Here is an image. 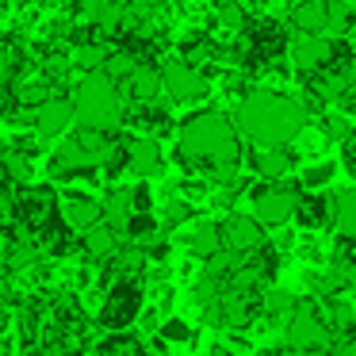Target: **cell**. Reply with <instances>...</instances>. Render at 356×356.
Instances as JSON below:
<instances>
[{
	"label": "cell",
	"mask_w": 356,
	"mask_h": 356,
	"mask_svg": "<svg viewBox=\"0 0 356 356\" xmlns=\"http://www.w3.org/2000/svg\"><path fill=\"white\" fill-rule=\"evenodd\" d=\"M302 127V108L284 92H249L234 111V131H241L253 146H287Z\"/></svg>",
	"instance_id": "6da1fadb"
},
{
	"label": "cell",
	"mask_w": 356,
	"mask_h": 356,
	"mask_svg": "<svg viewBox=\"0 0 356 356\" xmlns=\"http://www.w3.org/2000/svg\"><path fill=\"white\" fill-rule=\"evenodd\" d=\"M73 119L81 127L96 131H115L123 111H119V88L104 70H88L73 88Z\"/></svg>",
	"instance_id": "7a4b0ae2"
},
{
	"label": "cell",
	"mask_w": 356,
	"mask_h": 356,
	"mask_svg": "<svg viewBox=\"0 0 356 356\" xmlns=\"http://www.w3.org/2000/svg\"><path fill=\"white\" fill-rule=\"evenodd\" d=\"M302 192L299 180H264V184L249 188V200H253V218L264 226V230H280V226L291 222V207L295 195Z\"/></svg>",
	"instance_id": "3957f363"
},
{
	"label": "cell",
	"mask_w": 356,
	"mask_h": 356,
	"mask_svg": "<svg viewBox=\"0 0 356 356\" xmlns=\"http://www.w3.org/2000/svg\"><path fill=\"white\" fill-rule=\"evenodd\" d=\"M142 314V284L134 276H119L115 284H108V291H104L100 299V314H96V322L104 325V330H127V325H134V318Z\"/></svg>",
	"instance_id": "277c9868"
},
{
	"label": "cell",
	"mask_w": 356,
	"mask_h": 356,
	"mask_svg": "<svg viewBox=\"0 0 356 356\" xmlns=\"http://www.w3.org/2000/svg\"><path fill=\"white\" fill-rule=\"evenodd\" d=\"M330 330L325 322L318 318V310L307 307H295L291 310V322H287V345L302 356H318V353H330Z\"/></svg>",
	"instance_id": "5b68a950"
},
{
	"label": "cell",
	"mask_w": 356,
	"mask_h": 356,
	"mask_svg": "<svg viewBox=\"0 0 356 356\" xmlns=\"http://www.w3.org/2000/svg\"><path fill=\"white\" fill-rule=\"evenodd\" d=\"M161 88L172 96V100L192 104V100H203V96L211 92V77L180 58V62H165V70H161Z\"/></svg>",
	"instance_id": "8992f818"
},
{
	"label": "cell",
	"mask_w": 356,
	"mask_h": 356,
	"mask_svg": "<svg viewBox=\"0 0 356 356\" xmlns=\"http://www.w3.org/2000/svg\"><path fill=\"white\" fill-rule=\"evenodd\" d=\"M333 207H337V192H307L302 188L295 195V207H291V218L302 226V230H322V226H333Z\"/></svg>",
	"instance_id": "52a82bcc"
},
{
	"label": "cell",
	"mask_w": 356,
	"mask_h": 356,
	"mask_svg": "<svg viewBox=\"0 0 356 356\" xmlns=\"http://www.w3.org/2000/svg\"><path fill=\"white\" fill-rule=\"evenodd\" d=\"M218 238H222V249L230 253H253V249L264 245V226L257 222L253 215H226L218 222Z\"/></svg>",
	"instance_id": "ba28073f"
},
{
	"label": "cell",
	"mask_w": 356,
	"mask_h": 356,
	"mask_svg": "<svg viewBox=\"0 0 356 356\" xmlns=\"http://www.w3.org/2000/svg\"><path fill=\"white\" fill-rule=\"evenodd\" d=\"M73 127V100L65 96H47L35 104V131L39 138H62Z\"/></svg>",
	"instance_id": "9c48e42d"
},
{
	"label": "cell",
	"mask_w": 356,
	"mask_h": 356,
	"mask_svg": "<svg viewBox=\"0 0 356 356\" xmlns=\"http://www.w3.org/2000/svg\"><path fill=\"white\" fill-rule=\"evenodd\" d=\"M325 62H330V39H322V35H302V39L291 42V65L299 73V81L318 73V70H325Z\"/></svg>",
	"instance_id": "30bf717a"
},
{
	"label": "cell",
	"mask_w": 356,
	"mask_h": 356,
	"mask_svg": "<svg viewBox=\"0 0 356 356\" xmlns=\"http://www.w3.org/2000/svg\"><path fill=\"white\" fill-rule=\"evenodd\" d=\"M50 169H54L58 177H73V172H92V169H96V154L81 146L77 134H73V138H62V142H58Z\"/></svg>",
	"instance_id": "8fae6325"
},
{
	"label": "cell",
	"mask_w": 356,
	"mask_h": 356,
	"mask_svg": "<svg viewBox=\"0 0 356 356\" xmlns=\"http://www.w3.org/2000/svg\"><path fill=\"white\" fill-rule=\"evenodd\" d=\"M127 146V169L134 172V177H157V172L165 169V157H161V146H157V138H131L123 142Z\"/></svg>",
	"instance_id": "7c38bea8"
},
{
	"label": "cell",
	"mask_w": 356,
	"mask_h": 356,
	"mask_svg": "<svg viewBox=\"0 0 356 356\" xmlns=\"http://www.w3.org/2000/svg\"><path fill=\"white\" fill-rule=\"evenodd\" d=\"M58 218H62L70 230H85V226L100 222V200H92V195H62L58 200Z\"/></svg>",
	"instance_id": "4fadbf2b"
},
{
	"label": "cell",
	"mask_w": 356,
	"mask_h": 356,
	"mask_svg": "<svg viewBox=\"0 0 356 356\" xmlns=\"http://www.w3.org/2000/svg\"><path fill=\"white\" fill-rule=\"evenodd\" d=\"M85 238H81V249H85L92 261H104L108 264L111 257H115V249H119V230L115 226H108V222H92V226H85Z\"/></svg>",
	"instance_id": "5bb4252c"
},
{
	"label": "cell",
	"mask_w": 356,
	"mask_h": 356,
	"mask_svg": "<svg viewBox=\"0 0 356 356\" xmlns=\"http://www.w3.org/2000/svg\"><path fill=\"white\" fill-rule=\"evenodd\" d=\"M249 165H253L264 180H280L295 169V157L287 154V146H257L253 157H249Z\"/></svg>",
	"instance_id": "9a60e30c"
},
{
	"label": "cell",
	"mask_w": 356,
	"mask_h": 356,
	"mask_svg": "<svg viewBox=\"0 0 356 356\" xmlns=\"http://www.w3.org/2000/svg\"><path fill=\"white\" fill-rule=\"evenodd\" d=\"M127 92H131L134 104H146V100H157V92H161V70L149 62H134V70L127 73Z\"/></svg>",
	"instance_id": "2e32d148"
},
{
	"label": "cell",
	"mask_w": 356,
	"mask_h": 356,
	"mask_svg": "<svg viewBox=\"0 0 356 356\" xmlns=\"http://www.w3.org/2000/svg\"><path fill=\"white\" fill-rule=\"evenodd\" d=\"M291 24L299 35H322L325 31V0H295Z\"/></svg>",
	"instance_id": "e0dca14e"
},
{
	"label": "cell",
	"mask_w": 356,
	"mask_h": 356,
	"mask_svg": "<svg viewBox=\"0 0 356 356\" xmlns=\"http://www.w3.org/2000/svg\"><path fill=\"white\" fill-rule=\"evenodd\" d=\"M131 215H134L131 211V188H111V192L100 200V218L108 226H115L119 234H123V226H127Z\"/></svg>",
	"instance_id": "ac0fdd59"
},
{
	"label": "cell",
	"mask_w": 356,
	"mask_h": 356,
	"mask_svg": "<svg viewBox=\"0 0 356 356\" xmlns=\"http://www.w3.org/2000/svg\"><path fill=\"white\" fill-rule=\"evenodd\" d=\"M356 24V8L353 0H325V31L333 35H348Z\"/></svg>",
	"instance_id": "d6986e66"
},
{
	"label": "cell",
	"mask_w": 356,
	"mask_h": 356,
	"mask_svg": "<svg viewBox=\"0 0 356 356\" xmlns=\"http://www.w3.org/2000/svg\"><path fill=\"white\" fill-rule=\"evenodd\" d=\"M188 249H192V257H200V261H207L215 249H222V238H218V222H200L192 230V238H188Z\"/></svg>",
	"instance_id": "ffe728a7"
},
{
	"label": "cell",
	"mask_w": 356,
	"mask_h": 356,
	"mask_svg": "<svg viewBox=\"0 0 356 356\" xmlns=\"http://www.w3.org/2000/svg\"><path fill=\"white\" fill-rule=\"evenodd\" d=\"M333 226H337V234L356 238V188H353V192H341L337 195V207H333Z\"/></svg>",
	"instance_id": "44dd1931"
},
{
	"label": "cell",
	"mask_w": 356,
	"mask_h": 356,
	"mask_svg": "<svg viewBox=\"0 0 356 356\" xmlns=\"http://www.w3.org/2000/svg\"><path fill=\"white\" fill-rule=\"evenodd\" d=\"M0 165H4V177H8V184H16V188H24V184H31V180H35L31 161H27L19 149H8V154L0 157Z\"/></svg>",
	"instance_id": "7402d4cb"
},
{
	"label": "cell",
	"mask_w": 356,
	"mask_h": 356,
	"mask_svg": "<svg viewBox=\"0 0 356 356\" xmlns=\"http://www.w3.org/2000/svg\"><path fill=\"white\" fill-rule=\"evenodd\" d=\"M295 307H299V299H295L291 291H284V287H272V291H261V310H264L268 318L291 314Z\"/></svg>",
	"instance_id": "603a6c76"
},
{
	"label": "cell",
	"mask_w": 356,
	"mask_h": 356,
	"mask_svg": "<svg viewBox=\"0 0 356 356\" xmlns=\"http://www.w3.org/2000/svg\"><path fill=\"white\" fill-rule=\"evenodd\" d=\"M39 261V249L31 245L27 238H19V241H12L8 249H4V264H8L12 272H24V268H31V264Z\"/></svg>",
	"instance_id": "cb8c5ba5"
},
{
	"label": "cell",
	"mask_w": 356,
	"mask_h": 356,
	"mask_svg": "<svg viewBox=\"0 0 356 356\" xmlns=\"http://www.w3.org/2000/svg\"><path fill=\"white\" fill-rule=\"evenodd\" d=\"M215 19L226 27V31H245L249 12H245V4H241V0H222V4H218V12H215Z\"/></svg>",
	"instance_id": "d4e9b609"
},
{
	"label": "cell",
	"mask_w": 356,
	"mask_h": 356,
	"mask_svg": "<svg viewBox=\"0 0 356 356\" xmlns=\"http://www.w3.org/2000/svg\"><path fill=\"white\" fill-rule=\"evenodd\" d=\"M333 172H337V165H333V161L302 165V172H299V184L307 188V192H318V188H325V184L333 180Z\"/></svg>",
	"instance_id": "484cf974"
},
{
	"label": "cell",
	"mask_w": 356,
	"mask_h": 356,
	"mask_svg": "<svg viewBox=\"0 0 356 356\" xmlns=\"http://www.w3.org/2000/svg\"><path fill=\"white\" fill-rule=\"evenodd\" d=\"M100 356H142V341L127 337L123 330H115V337H108L100 345Z\"/></svg>",
	"instance_id": "4316f807"
},
{
	"label": "cell",
	"mask_w": 356,
	"mask_h": 356,
	"mask_svg": "<svg viewBox=\"0 0 356 356\" xmlns=\"http://www.w3.org/2000/svg\"><path fill=\"white\" fill-rule=\"evenodd\" d=\"M134 62H138V58H134L131 50H115V54H108V58H104V73H108L111 81H123L127 73L134 70Z\"/></svg>",
	"instance_id": "83f0119b"
},
{
	"label": "cell",
	"mask_w": 356,
	"mask_h": 356,
	"mask_svg": "<svg viewBox=\"0 0 356 356\" xmlns=\"http://www.w3.org/2000/svg\"><path fill=\"white\" fill-rule=\"evenodd\" d=\"M188 218H192V203L169 200V203H165V222H161V230H165V226H180V222H188Z\"/></svg>",
	"instance_id": "f1b7e54d"
},
{
	"label": "cell",
	"mask_w": 356,
	"mask_h": 356,
	"mask_svg": "<svg viewBox=\"0 0 356 356\" xmlns=\"http://www.w3.org/2000/svg\"><path fill=\"white\" fill-rule=\"evenodd\" d=\"M322 131H325V138H348V119H345V111H333V115H325L322 119Z\"/></svg>",
	"instance_id": "f546056e"
},
{
	"label": "cell",
	"mask_w": 356,
	"mask_h": 356,
	"mask_svg": "<svg viewBox=\"0 0 356 356\" xmlns=\"http://www.w3.org/2000/svg\"><path fill=\"white\" fill-rule=\"evenodd\" d=\"M161 337L165 341H188L192 330H188V322H180V318H169V322L161 325Z\"/></svg>",
	"instance_id": "4dcf8cb0"
},
{
	"label": "cell",
	"mask_w": 356,
	"mask_h": 356,
	"mask_svg": "<svg viewBox=\"0 0 356 356\" xmlns=\"http://www.w3.org/2000/svg\"><path fill=\"white\" fill-rule=\"evenodd\" d=\"M16 62H12V47H0V88L12 85V77H16Z\"/></svg>",
	"instance_id": "1f68e13d"
},
{
	"label": "cell",
	"mask_w": 356,
	"mask_h": 356,
	"mask_svg": "<svg viewBox=\"0 0 356 356\" xmlns=\"http://www.w3.org/2000/svg\"><path fill=\"white\" fill-rule=\"evenodd\" d=\"M131 211L138 215V211H154V195H149V188H131Z\"/></svg>",
	"instance_id": "d6a6232c"
},
{
	"label": "cell",
	"mask_w": 356,
	"mask_h": 356,
	"mask_svg": "<svg viewBox=\"0 0 356 356\" xmlns=\"http://www.w3.org/2000/svg\"><path fill=\"white\" fill-rule=\"evenodd\" d=\"M333 100H337V111H345V115H356V88H353V85H345L337 96H333Z\"/></svg>",
	"instance_id": "836d02e7"
},
{
	"label": "cell",
	"mask_w": 356,
	"mask_h": 356,
	"mask_svg": "<svg viewBox=\"0 0 356 356\" xmlns=\"http://www.w3.org/2000/svg\"><path fill=\"white\" fill-rule=\"evenodd\" d=\"M341 161H345V169L356 177V142L353 138H341Z\"/></svg>",
	"instance_id": "e575fe53"
},
{
	"label": "cell",
	"mask_w": 356,
	"mask_h": 356,
	"mask_svg": "<svg viewBox=\"0 0 356 356\" xmlns=\"http://www.w3.org/2000/svg\"><path fill=\"white\" fill-rule=\"evenodd\" d=\"M345 81H348V85L356 88V58H353V62H348V70H345Z\"/></svg>",
	"instance_id": "d590c367"
},
{
	"label": "cell",
	"mask_w": 356,
	"mask_h": 356,
	"mask_svg": "<svg viewBox=\"0 0 356 356\" xmlns=\"http://www.w3.org/2000/svg\"><path fill=\"white\" fill-rule=\"evenodd\" d=\"M207 356H238V353H234V348H226V345H215Z\"/></svg>",
	"instance_id": "8d00e7d4"
},
{
	"label": "cell",
	"mask_w": 356,
	"mask_h": 356,
	"mask_svg": "<svg viewBox=\"0 0 356 356\" xmlns=\"http://www.w3.org/2000/svg\"><path fill=\"white\" fill-rule=\"evenodd\" d=\"M62 356H85V353H81V348H77V345H73V353H62Z\"/></svg>",
	"instance_id": "74e56055"
},
{
	"label": "cell",
	"mask_w": 356,
	"mask_h": 356,
	"mask_svg": "<svg viewBox=\"0 0 356 356\" xmlns=\"http://www.w3.org/2000/svg\"><path fill=\"white\" fill-rule=\"evenodd\" d=\"M348 138H353V142H356V127H348Z\"/></svg>",
	"instance_id": "f35d334b"
},
{
	"label": "cell",
	"mask_w": 356,
	"mask_h": 356,
	"mask_svg": "<svg viewBox=\"0 0 356 356\" xmlns=\"http://www.w3.org/2000/svg\"><path fill=\"white\" fill-rule=\"evenodd\" d=\"M0 4H4V0H0Z\"/></svg>",
	"instance_id": "ab89813d"
}]
</instances>
